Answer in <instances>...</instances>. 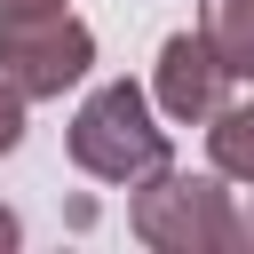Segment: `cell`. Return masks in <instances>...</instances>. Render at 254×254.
Wrapping results in <instances>:
<instances>
[{
    "instance_id": "1",
    "label": "cell",
    "mask_w": 254,
    "mask_h": 254,
    "mask_svg": "<svg viewBox=\"0 0 254 254\" xmlns=\"http://www.w3.org/2000/svg\"><path fill=\"white\" fill-rule=\"evenodd\" d=\"M64 143H71V167H79V175L127 183V190L167 167V127L151 119V103H143L135 79H103V87L79 103V119H71Z\"/></svg>"
},
{
    "instance_id": "2",
    "label": "cell",
    "mask_w": 254,
    "mask_h": 254,
    "mask_svg": "<svg viewBox=\"0 0 254 254\" xmlns=\"http://www.w3.org/2000/svg\"><path fill=\"white\" fill-rule=\"evenodd\" d=\"M127 222L159 254H222V246H238V214H230V190L214 175H175V167L143 175Z\"/></svg>"
},
{
    "instance_id": "3",
    "label": "cell",
    "mask_w": 254,
    "mask_h": 254,
    "mask_svg": "<svg viewBox=\"0 0 254 254\" xmlns=\"http://www.w3.org/2000/svg\"><path fill=\"white\" fill-rule=\"evenodd\" d=\"M87 64H95V32L79 16H64V8H48V16H0V79L24 103L64 95L71 79H87Z\"/></svg>"
},
{
    "instance_id": "4",
    "label": "cell",
    "mask_w": 254,
    "mask_h": 254,
    "mask_svg": "<svg viewBox=\"0 0 254 254\" xmlns=\"http://www.w3.org/2000/svg\"><path fill=\"white\" fill-rule=\"evenodd\" d=\"M222 64H214V48H206V32H167V48H159V111L167 119H183V127H198L206 111H222Z\"/></svg>"
},
{
    "instance_id": "5",
    "label": "cell",
    "mask_w": 254,
    "mask_h": 254,
    "mask_svg": "<svg viewBox=\"0 0 254 254\" xmlns=\"http://www.w3.org/2000/svg\"><path fill=\"white\" fill-rule=\"evenodd\" d=\"M206 48L230 79H254V0H206Z\"/></svg>"
},
{
    "instance_id": "6",
    "label": "cell",
    "mask_w": 254,
    "mask_h": 254,
    "mask_svg": "<svg viewBox=\"0 0 254 254\" xmlns=\"http://www.w3.org/2000/svg\"><path fill=\"white\" fill-rule=\"evenodd\" d=\"M206 159H214V175H230V183H254V103L206 111Z\"/></svg>"
},
{
    "instance_id": "7",
    "label": "cell",
    "mask_w": 254,
    "mask_h": 254,
    "mask_svg": "<svg viewBox=\"0 0 254 254\" xmlns=\"http://www.w3.org/2000/svg\"><path fill=\"white\" fill-rule=\"evenodd\" d=\"M16 143H24V95H16L8 79H0V159H8Z\"/></svg>"
},
{
    "instance_id": "8",
    "label": "cell",
    "mask_w": 254,
    "mask_h": 254,
    "mask_svg": "<svg viewBox=\"0 0 254 254\" xmlns=\"http://www.w3.org/2000/svg\"><path fill=\"white\" fill-rule=\"evenodd\" d=\"M48 8H64V0H0V16H48Z\"/></svg>"
},
{
    "instance_id": "9",
    "label": "cell",
    "mask_w": 254,
    "mask_h": 254,
    "mask_svg": "<svg viewBox=\"0 0 254 254\" xmlns=\"http://www.w3.org/2000/svg\"><path fill=\"white\" fill-rule=\"evenodd\" d=\"M230 214H238V246H254V198H246V206H230Z\"/></svg>"
},
{
    "instance_id": "10",
    "label": "cell",
    "mask_w": 254,
    "mask_h": 254,
    "mask_svg": "<svg viewBox=\"0 0 254 254\" xmlns=\"http://www.w3.org/2000/svg\"><path fill=\"white\" fill-rule=\"evenodd\" d=\"M0 246H16V214H0Z\"/></svg>"
}]
</instances>
